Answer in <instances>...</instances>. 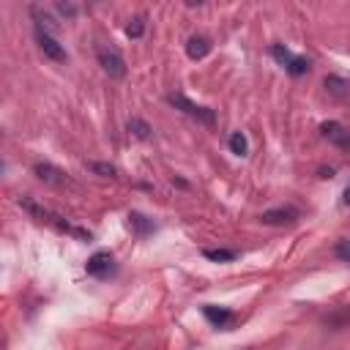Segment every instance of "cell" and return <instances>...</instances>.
I'll use <instances>...</instances> for the list:
<instances>
[{
	"label": "cell",
	"instance_id": "cell-6",
	"mask_svg": "<svg viewBox=\"0 0 350 350\" xmlns=\"http://www.w3.org/2000/svg\"><path fill=\"white\" fill-rule=\"evenodd\" d=\"M98 66H101V71H104L107 77H112V79H123V77H126V63H123L120 52H115V49L101 46V49H98Z\"/></svg>",
	"mask_w": 350,
	"mask_h": 350
},
{
	"label": "cell",
	"instance_id": "cell-11",
	"mask_svg": "<svg viewBox=\"0 0 350 350\" xmlns=\"http://www.w3.org/2000/svg\"><path fill=\"white\" fill-rule=\"evenodd\" d=\"M129 227H131V230H134V235H139V238H145V235L156 232V221H153L150 216L139 213V211H131V213H129Z\"/></svg>",
	"mask_w": 350,
	"mask_h": 350
},
{
	"label": "cell",
	"instance_id": "cell-5",
	"mask_svg": "<svg viewBox=\"0 0 350 350\" xmlns=\"http://www.w3.org/2000/svg\"><path fill=\"white\" fill-rule=\"evenodd\" d=\"M85 271H88V276H93V279H107V276H112V273H115V257H112V252H109V249H98L96 254H90L88 262H85Z\"/></svg>",
	"mask_w": 350,
	"mask_h": 350
},
{
	"label": "cell",
	"instance_id": "cell-1",
	"mask_svg": "<svg viewBox=\"0 0 350 350\" xmlns=\"http://www.w3.org/2000/svg\"><path fill=\"white\" fill-rule=\"evenodd\" d=\"M19 205H22V211H27L33 219H38L41 224H49V227L57 230V232H66V235H71V238H77V241H90V238H93L90 230L71 224L68 219H63L60 213L49 211L46 205H41V202H36V200H30V197H19Z\"/></svg>",
	"mask_w": 350,
	"mask_h": 350
},
{
	"label": "cell",
	"instance_id": "cell-19",
	"mask_svg": "<svg viewBox=\"0 0 350 350\" xmlns=\"http://www.w3.org/2000/svg\"><path fill=\"white\" fill-rule=\"evenodd\" d=\"M57 11H60L63 16H68V19H74V16H77V8H74V5H68V3H57Z\"/></svg>",
	"mask_w": 350,
	"mask_h": 350
},
{
	"label": "cell",
	"instance_id": "cell-15",
	"mask_svg": "<svg viewBox=\"0 0 350 350\" xmlns=\"http://www.w3.org/2000/svg\"><path fill=\"white\" fill-rule=\"evenodd\" d=\"M230 150H232L235 156H246V153H249V139H246V134L232 131V134H230Z\"/></svg>",
	"mask_w": 350,
	"mask_h": 350
},
{
	"label": "cell",
	"instance_id": "cell-20",
	"mask_svg": "<svg viewBox=\"0 0 350 350\" xmlns=\"http://www.w3.org/2000/svg\"><path fill=\"white\" fill-rule=\"evenodd\" d=\"M342 202L350 208V183H347V186H345V191H342Z\"/></svg>",
	"mask_w": 350,
	"mask_h": 350
},
{
	"label": "cell",
	"instance_id": "cell-13",
	"mask_svg": "<svg viewBox=\"0 0 350 350\" xmlns=\"http://www.w3.org/2000/svg\"><path fill=\"white\" fill-rule=\"evenodd\" d=\"M202 257L211 262H232L238 257L235 249H202Z\"/></svg>",
	"mask_w": 350,
	"mask_h": 350
},
{
	"label": "cell",
	"instance_id": "cell-17",
	"mask_svg": "<svg viewBox=\"0 0 350 350\" xmlns=\"http://www.w3.org/2000/svg\"><path fill=\"white\" fill-rule=\"evenodd\" d=\"M145 33V19L142 16H137V19H131L129 25H126V36L129 38H139Z\"/></svg>",
	"mask_w": 350,
	"mask_h": 350
},
{
	"label": "cell",
	"instance_id": "cell-18",
	"mask_svg": "<svg viewBox=\"0 0 350 350\" xmlns=\"http://www.w3.org/2000/svg\"><path fill=\"white\" fill-rule=\"evenodd\" d=\"M334 254H336V260H342V262H350V238L339 241V243H336V249H334Z\"/></svg>",
	"mask_w": 350,
	"mask_h": 350
},
{
	"label": "cell",
	"instance_id": "cell-8",
	"mask_svg": "<svg viewBox=\"0 0 350 350\" xmlns=\"http://www.w3.org/2000/svg\"><path fill=\"white\" fill-rule=\"evenodd\" d=\"M202 314H205V320H208L213 328H230V325L238 320V314H235L232 309L216 306V304H205V306H202Z\"/></svg>",
	"mask_w": 350,
	"mask_h": 350
},
{
	"label": "cell",
	"instance_id": "cell-9",
	"mask_svg": "<svg viewBox=\"0 0 350 350\" xmlns=\"http://www.w3.org/2000/svg\"><path fill=\"white\" fill-rule=\"evenodd\" d=\"M33 172H36V178L38 180H44V183H52V186H63L68 178H66V172L63 170H57L55 164H49V161H36L33 164Z\"/></svg>",
	"mask_w": 350,
	"mask_h": 350
},
{
	"label": "cell",
	"instance_id": "cell-12",
	"mask_svg": "<svg viewBox=\"0 0 350 350\" xmlns=\"http://www.w3.org/2000/svg\"><path fill=\"white\" fill-rule=\"evenodd\" d=\"M208 52H211V38H205V36H189V41H186V55H189L191 60H202Z\"/></svg>",
	"mask_w": 350,
	"mask_h": 350
},
{
	"label": "cell",
	"instance_id": "cell-10",
	"mask_svg": "<svg viewBox=\"0 0 350 350\" xmlns=\"http://www.w3.org/2000/svg\"><path fill=\"white\" fill-rule=\"evenodd\" d=\"M301 213L295 208H271V211H262L260 219L262 224H293Z\"/></svg>",
	"mask_w": 350,
	"mask_h": 350
},
{
	"label": "cell",
	"instance_id": "cell-4",
	"mask_svg": "<svg viewBox=\"0 0 350 350\" xmlns=\"http://www.w3.org/2000/svg\"><path fill=\"white\" fill-rule=\"evenodd\" d=\"M33 33H36V44H38V49L44 52V57H49V60H55V63H66V60H68L66 46H63L49 30H44L41 25H33Z\"/></svg>",
	"mask_w": 350,
	"mask_h": 350
},
{
	"label": "cell",
	"instance_id": "cell-21",
	"mask_svg": "<svg viewBox=\"0 0 350 350\" xmlns=\"http://www.w3.org/2000/svg\"><path fill=\"white\" fill-rule=\"evenodd\" d=\"M320 178H334V170L328 167V170H320Z\"/></svg>",
	"mask_w": 350,
	"mask_h": 350
},
{
	"label": "cell",
	"instance_id": "cell-3",
	"mask_svg": "<svg viewBox=\"0 0 350 350\" xmlns=\"http://www.w3.org/2000/svg\"><path fill=\"white\" fill-rule=\"evenodd\" d=\"M271 57H273L290 77H304V74L312 68V60H309L306 55H295V52H290L284 44H273V46H271Z\"/></svg>",
	"mask_w": 350,
	"mask_h": 350
},
{
	"label": "cell",
	"instance_id": "cell-16",
	"mask_svg": "<svg viewBox=\"0 0 350 350\" xmlns=\"http://www.w3.org/2000/svg\"><path fill=\"white\" fill-rule=\"evenodd\" d=\"M85 167L90 170V172H96V175H101V178H115V167L112 164H107V161H85Z\"/></svg>",
	"mask_w": 350,
	"mask_h": 350
},
{
	"label": "cell",
	"instance_id": "cell-7",
	"mask_svg": "<svg viewBox=\"0 0 350 350\" xmlns=\"http://www.w3.org/2000/svg\"><path fill=\"white\" fill-rule=\"evenodd\" d=\"M320 134H323L331 145H336V148H342V150H350V129L342 126L339 120H325V123H320Z\"/></svg>",
	"mask_w": 350,
	"mask_h": 350
},
{
	"label": "cell",
	"instance_id": "cell-2",
	"mask_svg": "<svg viewBox=\"0 0 350 350\" xmlns=\"http://www.w3.org/2000/svg\"><path fill=\"white\" fill-rule=\"evenodd\" d=\"M167 104L175 107V109H180L183 115L194 118V120L202 123V126H213V123H216V112H213L211 107L194 104V101H191L189 96H183V93H170V96H167Z\"/></svg>",
	"mask_w": 350,
	"mask_h": 350
},
{
	"label": "cell",
	"instance_id": "cell-14",
	"mask_svg": "<svg viewBox=\"0 0 350 350\" xmlns=\"http://www.w3.org/2000/svg\"><path fill=\"white\" fill-rule=\"evenodd\" d=\"M126 129H129V134L137 137V139H150V131H153L142 118H131V120L126 123Z\"/></svg>",
	"mask_w": 350,
	"mask_h": 350
}]
</instances>
